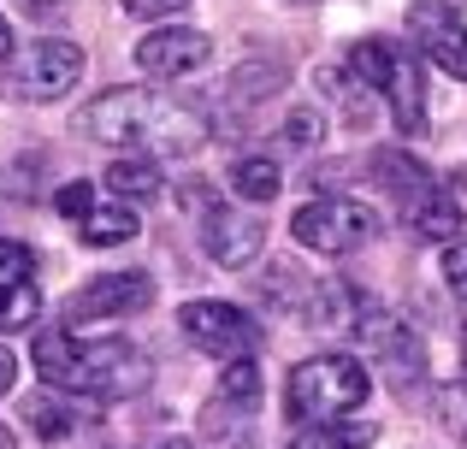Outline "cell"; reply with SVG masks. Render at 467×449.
<instances>
[{
	"instance_id": "obj_1",
	"label": "cell",
	"mask_w": 467,
	"mask_h": 449,
	"mask_svg": "<svg viewBox=\"0 0 467 449\" xmlns=\"http://www.w3.org/2000/svg\"><path fill=\"white\" fill-rule=\"evenodd\" d=\"M36 372L47 379V391L66 396H89V403H119V396H137L149 384V355L125 337H78V332H36L30 343Z\"/></svg>"
},
{
	"instance_id": "obj_2",
	"label": "cell",
	"mask_w": 467,
	"mask_h": 449,
	"mask_svg": "<svg viewBox=\"0 0 467 449\" xmlns=\"http://www.w3.org/2000/svg\"><path fill=\"white\" fill-rule=\"evenodd\" d=\"M83 142L107 148H154V154H195L207 142V118L195 107H171L154 89H107L71 118Z\"/></svg>"
},
{
	"instance_id": "obj_3",
	"label": "cell",
	"mask_w": 467,
	"mask_h": 449,
	"mask_svg": "<svg viewBox=\"0 0 467 449\" xmlns=\"http://www.w3.org/2000/svg\"><path fill=\"white\" fill-rule=\"evenodd\" d=\"M373 379L355 355H308L296 372L285 379V414L314 426V420H343L367 403Z\"/></svg>"
},
{
	"instance_id": "obj_4",
	"label": "cell",
	"mask_w": 467,
	"mask_h": 449,
	"mask_svg": "<svg viewBox=\"0 0 467 449\" xmlns=\"http://www.w3.org/2000/svg\"><path fill=\"white\" fill-rule=\"evenodd\" d=\"M373 230H379V213L361 208V201H349V196H319L308 208H296V219H290V237L314 254H331V260L367 249Z\"/></svg>"
},
{
	"instance_id": "obj_5",
	"label": "cell",
	"mask_w": 467,
	"mask_h": 449,
	"mask_svg": "<svg viewBox=\"0 0 467 449\" xmlns=\"http://www.w3.org/2000/svg\"><path fill=\"white\" fill-rule=\"evenodd\" d=\"M178 325H183V337H190L202 355H219V361L249 355V349L261 343V325H254L243 308H231V301H183Z\"/></svg>"
},
{
	"instance_id": "obj_6",
	"label": "cell",
	"mask_w": 467,
	"mask_h": 449,
	"mask_svg": "<svg viewBox=\"0 0 467 449\" xmlns=\"http://www.w3.org/2000/svg\"><path fill=\"white\" fill-rule=\"evenodd\" d=\"M355 332L373 343V355H379V367L390 372V384H397L402 396L414 391V384L426 379V349H420V337H414V325H402V320H390V313H379L373 301L361 308V320H355Z\"/></svg>"
},
{
	"instance_id": "obj_7",
	"label": "cell",
	"mask_w": 467,
	"mask_h": 449,
	"mask_svg": "<svg viewBox=\"0 0 467 449\" xmlns=\"http://www.w3.org/2000/svg\"><path fill=\"white\" fill-rule=\"evenodd\" d=\"M78 77H83V47L66 36H42L18 54V89L30 101H59L66 89H78Z\"/></svg>"
},
{
	"instance_id": "obj_8",
	"label": "cell",
	"mask_w": 467,
	"mask_h": 449,
	"mask_svg": "<svg viewBox=\"0 0 467 449\" xmlns=\"http://www.w3.org/2000/svg\"><path fill=\"white\" fill-rule=\"evenodd\" d=\"M409 36L438 71L467 77V24L456 18V6H444V0H414L409 6Z\"/></svg>"
},
{
	"instance_id": "obj_9",
	"label": "cell",
	"mask_w": 467,
	"mask_h": 449,
	"mask_svg": "<svg viewBox=\"0 0 467 449\" xmlns=\"http://www.w3.org/2000/svg\"><path fill=\"white\" fill-rule=\"evenodd\" d=\"M42 290H36V254L18 237H0V337L36 325Z\"/></svg>"
},
{
	"instance_id": "obj_10",
	"label": "cell",
	"mask_w": 467,
	"mask_h": 449,
	"mask_svg": "<svg viewBox=\"0 0 467 449\" xmlns=\"http://www.w3.org/2000/svg\"><path fill=\"white\" fill-rule=\"evenodd\" d=\"M154 301V278L149 272H107L95 284H83L78 296L66 301L71 320H130Z\"/></svg>"
},
{
	"instance_id": "obj_11",
	"label": "cell",
	"mask_w": 467,
	"mask_h": 449,
	"mask_svg": "<svg viewBox=\"0 0 467 449\" xmlns=\"http://www.w3.org/2000/svg\"><path fill=\"white\" fill-rule=\"evenodd\" d=\"M213 42L202 30H183V24H166V30H149L137 42V66L149 71L154 83H171V77H190V71L207 66Z\"/></svg>"
},
{
	"instance_id": "obj_12",
	"label": "cell",
	"mask_w": 467,
	"mask_h": 449,
	"mask_svg": "<svg viewBox=\"0 0 467 449\" xmlns=\"http://www.w3.org/2000/svg\"><path fill=\"white\" fill-rule=\"evenodd\" d=\"M202 249L213 254L219 266L243 272V266H249L254 254L266 249V225L254 219V213H243V208H207V219H202Z\"/></svg>"
},
{
	"instance_id": "obj_13",
	"label": "cell",
	"mask_w": 467,
	"mask_h": 449,
	"mask_svg": "<svg viewBox=\"0 0 467 449\" xmlns=\"http://www.w3.org/2000/svg\"><path fill=\"white\" fill-rule=\"evenodd\" d=\"M379 95L390 101V118H397L402 137H420L426 130V89H420V66H414L402 47H397V59H390V77H385Z\"/></svg>"
},
{
	"instance_id": "obj_14",
	"label": "cell",
	"mask_w": 467,
	"mask_h": 449,
	"mask_svg": "<svg viewBox=\"0 0 467 449\" xmlns=\"http://www.w3.org/2000/svg\"><path fill=\"white\" fill-rule=\"evenodd\" d=\"M78 237L89 242V249H119V242L137 237V208H130V201H95L78 219Z\"/></svg>"
},
{
	"instance_id": "obj_15",
	"label": "cell",
	"mask_w": 467,
	"mask_h": 449,
	"mask_svg": "<svg viewBox=\"0 0 467 449\" xmlns=\"http://www.w3.org/2000/svg\"><path fill=\"white\" fill-rule=\"evenodd\" d=\"M107 189H113L119 201H130V208H142V201H160V166L149 160V154H125V160L107 166L101 178Z\"/></svg>"
},
{
	"instance_id": "obj_16",
	"label": "cell",
	"mask_w": 467,
	"mask_h": 449,
	"mask_svg": "<svg viewBox=\"0 0 467 449\" xmlns=\"http://www.w3.org/2000/svg\"><path fill=\"white\" fill-rule=\"evenodd\" d=\"M409 225L420 230L426 242H450L462 230V201L450 196V189H426V196L409 208Z\"/></svg>"
},
{
	"instance_id": "obj_17",
	"label": "cell",
	"mask_w": 467,
	"mask_h": 449,
	"mask_svg": "<svg viewBox=\"0 0 467 449\" xmlns=\"http://www.w3.org/2000/svg\"><path fill=\"white\" fill-rule=\"evenodd\" d=\"M373 172L385 178V189L402 201V213H409L414 201H420L426 189H432V172H426L420 160H409V154H373Z\"/></svg>"
},
{
	"instance_id": "obj_18",
	"label": "cell",
	"mask_w": 467,
	"mask_h": 449,
	"mask_svg": "<svg viewBox=\"0 0 467 449\" xmlns=\"http://www.w3.org/2000/svg\"><path fill=\"white\" fill-rule=\"evenodd\" d=\"M367 444H373L367 420H314L290 438V449H367Z\"/></svg>"
},
{
	"instance_id": "obj_19",
	"label": "cell",
	"mask_w": 467,
	"mask_h": 449,
	"mask_svg": "<svg viewBox=\"0 0 467 449\" xmlns=\"http://www.w3.org/2000/svg\"><path fill=\"white\" fill-rule=\"evenodd\" d=\"M278 184H285L278 160H237V166H231V189H237L243 201H273Z\"/></svg>"
},
{
	"instance_id": "obj_20",
	"label": "cell",
	"mask_w": 467,
	"mask_h": 449,
	"mask_svg": "<svg viewBox=\"0 0 467 449\" xmlns=\"http://www.w3.org/2000/svg\"><path fill=\"white\" fill-rule=\"evenodd\" d=\"M24 420H30V432L36 438H47V444H59V438H71V432H78V414H71L66 403H47V396H30V403H24Z\"/></svg>"
},
{
	"instance_id": "obj_21",
	"label": "cell",
	"mask_w": 467,
	"mask_h": 449,
	"mask_svg": "<svg viewBox=\"0 0 467 449\" xmlns=\"http://www.w3.org/2000/svg\"><path fill=\"white\" fill-rule=\"evenodd\" d=\"M219 396H225V403H243V408H249L254 396H261V367H254L249 355H231V361H225V372H219Z\"/></svg>"
},
{
	"instance_id": "obj_22",
	"label": "cell",
	"mask_w": 467,
	"mask_h": 449,
	"mask_svg": "<svg viewBox=\"0 0 467 449\" xmlns=\"http://www.w3.org/2000/svg\"><path fill=\"white\" fill-rule=\"evenodd\" d=\"M438 420H444L450 438L467 444V384H444V391H438Z\"/></svg>"
},
{
	"instance_id": "obj_23",
	"label": "cell",
	"mask_w": 467,
	"mask_h": 449,
	"mask_svg": "<svg viewBox=\"0 0 467 449\" xmlns=\"http://www.w3.org/2000/svg\"><path fill=\"white\" fill-rule=\"evenodd\" d=\"M95 201H101V184H66V189L54 196V208L66 213V219H83V213H89Z\"/></svg>"
},
{
	"instance_id": "obj_24",
	"label": "cell",
	"mask_w": 467,
	"mask_h": 449,
	"mask_svg": "<svg viewBox=\"0 0 467 449\" xmlns=\"http://www.w3.org/2000/svg\"><path fill=\"white\" fill-rule=\"evenodd\" d=\"M444 278H450V290L467 301V230H462V237H450V249H444Z\"/></svg>"
},
{
	"instance_id": "obj_25",
	"label": "cell",
	"mask_w": 467,
	"mask_h": 449,
	"mask_svg": "<svg viewBox=\"0 0 467 449\" xmlns=\"http://www.w3.org/2000/svg\"><path fill=\"white\" fill-rule=\"evenodd\" d=\"M285 142H290V148H314V142H319V113H308V107L290 113L285 118Z\"/></svg>"
},
{
	"instance_id": "obj_26",
	"label": "cell",
	"mask_w": 467,
	"mask_h": 449,
	"mask_svg": "<svg viewBox=\"0 0 467 449\" xmlns=\"http://www.w3.org/2000/svg\"><path fill=\"white\" fill-rule=\"evenodd\" d=\"M119 6H125L130 18H149V24H154V18H178L190 0H119Z\"/></svg>"
},
{
	"instance_id": "obj_27",
	"label": "cell",
	"mask_w": 467,
	"mask_h": 449,
	"mask_svg": "<svg viewBox=\"0 0 467 449\" xmlns=\"http://www.w3.org/2000/svg\"><path fill=\"white\" fill-rule=\"evenodd\" d=\"M12 384H18V355H12V349L0 343V403L12 396Z\"/></svg>"
},
{
	"instance_id": "obj_28",
	"label": "cell",
	"mask_w": 467,
	"mask_h": 449,
	"mask_svg": "<svg viewBox=\"0 0 467 449\" xmlns=\"http://www.w3.org/2000/svg\"><path fill=\"white\" fill-rule=\"evenodd\" d=\"M12 54V24H6V12H0V59Z\"/></svg>"
},
{
	"instance_id": "obj_29",
	"label": "cell",
	"mask_w": 467,
	"mask_h": 449,
	"mask_svg": "<svg viewBox=\"0 0 467 449\" xmlns=\"http://www.w3.org/2000/svg\"><path fill=\"white\" fill-rule=\"evenodd\" d=\"M18 6H24V12H54L59 0H18Z\"/></svg>"
},
{
	"instance_id": "obj_30",
	"label": "cell",
	"mask_w": 467,
	"mask_h": 449,
	"mask_svg": "<svg viewBox=\"0 0 467 449\" xmlns=\"http://www.w3.org/2000/svg\"><path fill=\"white\" fill-rule=\"evenodd\" d=\"M0 449H12V432L6 426H0Z\"/></svg>"
},
{
	"instance_id": "obj_31",
	"label": "cell",
	"mask_w": 467,
	"mask_h": 449,
	"mask_svg": "<svg viewBox=\"0 0 467 449\" xmlns=\"http://www.w3.org/2000/svg\"><path fill=\"white\" fill-rule=\"evenodd\" d=\"M462 361H467V332H462Z\"/></svg>"
},
{
	"instance_id": "obj_32",
	"label": "cell",
	"mask_w": 467,
	"mask_h": 449,
	"mask_svg": "<svg viewBox=\"0 0 467 449\" xmlns=\"http://www.w3.org/2000/svg\"><path fill=\"white\" fill-rule=\"evenodd\" d=\"M296 6H314V0H296Z\"/></svg>"
}]
</instances>
